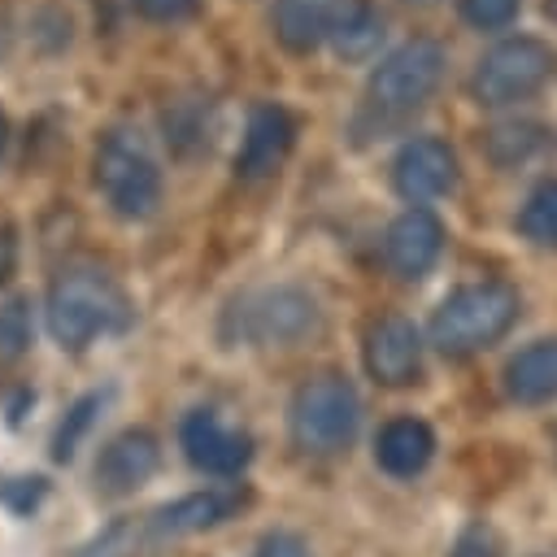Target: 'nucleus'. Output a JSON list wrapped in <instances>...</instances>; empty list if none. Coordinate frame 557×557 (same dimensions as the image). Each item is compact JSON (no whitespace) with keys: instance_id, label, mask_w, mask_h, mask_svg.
Wrapping results in <instances>:
<instances>
[{"instance_id":"obj_1","label":"nucleus","mask_w":557,"mask_h":557,"mask_svg":"<svg viewBox=\"0 0 557 557\" xmlns=\"http://www.w3.org/2000/svg\"><path fill=\"white\" fill-rule=\"evenodd\" d=\"M44 313H48L52 339L70 352L96 344L100 335H117L131 326V300L122 283L96 261H70L48 283Z\"/></svg>"},{"instance_id":"obj_2","label":"nucleus","mask_w":557,"mask_h":557,"mask_svg":"<svg viewBox=\"0 0 557 557\" xmlns=\"http://www.w3.org/2000/svg\"><path fill=\"white\" fill-rule=\"evenodd\" d=\"M440 78H444V48L435 39H405L370 70L352 131L366 135V131H383V126L409 117L413 109H422L431 100Z\"/></svg>"},{"instance_id":"obj_3","label":"nucleus","mask_w":557,"mask_h":557,"mask_svg":"<svg viewBox=\"0 0 557 557\" xmlns=\"http://www.w3.org/2000/svg\"><path fill=\"white\" fill-rule=\"evenodd\" d=\"M518 309L522 300L509 283H466L440 300L426 335L444 357H470L496 344L518 322Z\"/></svg>"},{"instance_id":"obj_4","label":"nucleus","mask_w":557,"mask_h":557,"mask_svg":"<svg viewBox=\"0 0 557 557\" xmlns=\"http://www.w3.org/2000/svg\"><path fill=\"white\" fill-rule=\"evenodd\" d=\"M96 187L104 196V205L126 218V222H139L157 209L161 200V165L148 148V139L135 131V126H113L100 135L96 144Z\"/></svg>"},{"instance_id":"obj_5","label":"nucleus","mask_w":557,"mask_h":557,"mask_svg":"<svg viewBox=\"0 0 557 557\" xmlns=\"http://www.w3.org/2000/svg\"><path fill=\"white\" fill-rule=\"evenodd\" d=\"M313 326H318V300L296 283L244 292L222 313V339L226 344H257V348L274 344L278 348V344L305 339Z\"/></svg>"},{"instance_id":"obj_6","label":"nucleus","mask_w":557,"mask_h":557,"mask_svg":"<svg viewBox=\"0 0 557 557\" xmlns=\"http://www.w3.org/2000/svg\"><path fill=\"white\" fill-rule=\"evenodd\" d=\"M287 426H292V440L300 453H313V457L344 453L361 426L357 387L339 374H318V379L300 383L287 405Z\"/></svg>"},{"instance_id":"obj_7","label":"nucleus","mask_w":557,"mask_h":557,"mask_svg":"<svg viewBox=\"0 0 557 557\" xmlns=\"http://www.w3.org/2000/svg\"><path fill=\"white\" fill-rule=\"evenodd\" d=\"M557 70V57L544 39L535 35H513L487 48L470 74V96L479 104H513L540 91Z\"/></svg>"},{"instance_id":"obj_8","label":"nucleus","mask_w":557,"mask_h":557,"mask_svg":"<svg viewBox=\"0 0 557 557\" xmlns=\"http://www.w3.org/2000/svg\"><path fill=\"white\" fill-rule=\"evenodd\" d=\"M178 444H183V457L213 479H235L252 461V435L239 426H226L218 409H191L178 422Z\"/></svg>"},{"instance_id":"obj_9","label":"nucleus","mask_w":557,"mask_h":557,"mask_svg":"<svg viewBox=\"0 0 557 557\" xmlns=\"http://www.w3.org/2000/svg\"><path fill=\"white\" fill-rule=\"evenodd\" d=\"M392 187L400 191V200H409V209L448 196L457 187V152L435 135L409 139L392 161Z\"/></svg>"},{"instance_id":"obj_10","label":"nucleus","mask_w":557,"mask_h":557,"mask_svg":"<svg viewBox=\"0 0 557 557\" xmlns=\"http://www.w3.org/2000/svg\"><path fill=\"white\" fill-rule=\"evenodd\" d=\"M296 144V117L265 100V104H252L248 109V122H244V139H239V152H235V174L239 178H265L283 165V157L292 152Z\"/></svg>"},{"instance_id":"obj_11","label":"nucleus","mask_w":557,"mask_h":557,"mask_svg":"<svg viewBox=\"0 0 557 557\" xmlns=\"http://www.w3.org/2000/svg\"><path fill=\"white\" fill-rule=\"evenodd\" d=\"M161 466V444L152 431L144 426H126L117 431L100 457H96V487L104 496H131L135 487H144Z\"/></svg>"},{"instance_id":"obj_12","label":"nucleus","mask_w":557,"mask_h":557,"mask_svg":"<svg viewBox=\"0 0 557 557\" xmlns=\"http://www.w3.org/2000/svg\"><path fill=\"white\" fill-rule=\"evenodd\" d=\"M418 366H422V335L409 318L400 313H387L370 326L366 335V370L374 383L383 387H405L418 379Z\"/></svg>"},{"instance_id":"obj_13","label":"nucleus","mask_w":557,"mask_h":557,"mask_svg":"<svg viewBox=\"0 0 557 557\" xmlns=\"http://www.w3.org/2000/svg\"><path fill=\"white\" fill-rule=\"evenodd\" d=\"M444 252V226L431 209H405L383 235V261L396 278H422Z\"/></svg>"},{"instance_id":"obj_14","label":"nucleus","mask_w":557,"mask_h":557,"mask_svg":"<svg viewBox=\"0 0 557 557\" xmlns=\"http://www.w3.org/2000/svg\"><path fill=\"white\" fill-rule=\"evenodd\" d=\"M361 0H274V39L287 52H313L335 39Z\"/></svg>"},{"instance_id":"obj_15","label":"nucleus","mask_w":557,"mask_h":557,"mask_svg":"<svg viewBox=\"0 0 557 557\" xmlns=\"http://www.w3.org/2000/svg\"><path fill=\"white\" fill-rule=\"evenodd\" d=\"M244 505H248V492L239 483L205 487V492H191V496H178V500L161 505L148 527H152V535H191V531H209V527L226 522Z\"/></svg>"},{"instance_id":"obj_16","label":"nucleus","mask_w":557,"mask_h":557,"mask_svg":"<svg viewBox=\"0 0 557 557\" xmlns=\"http://www.w3.org/2000/svg\"><path fill=\"white\" fill-rule=\"evenodd\" d=\"M435 457V431L422 418H392L379 435H374V461L392 474V479H413L426 470V461Z\"/></svg>"},{"instance_id":"obj_17","label":"nucleus","mask_w":557,"mask_h":557,"mask_svg":"<svg viewBox=\"0 0 557 557\" xmlns=\"http://www.w3.org/2000/svg\"><path fill=\"white\" fill-rule=\"evenodd\" d=\"M505 392L518 405H544L557 396V339H535L518 348L505 366Z\"/></svg>"},{"instance_id":"obj_18","label":"nucleus","mask_w":557,"mask_h":557,"mask_svg":"<svg viewBox=\"0 0 557 557\" xmlns=\"http://www.w3.org/2000/svg\"><path fill=\"white\" fill-rule=\"evenodd\" d=\"M544 144H548V131L540 122H500L483 135V152L496 165H518V161L535 157Z\"/></svg>"},{"instance_id":"obj_19","label":"nucleus","mask_w":557,"mask_h":557,"mask_svg":"<svg viewBox=\"0 0 557 557\" xmlns=\"http://www.w3.org/2000/svg\"><path fill=\"white\" fill-rule=\"evenodd\" d=\"M518 231L540 248H557V178H544L527 196V205L518 209Z\"/></svg>"},{"instance_id":"obj_20","label":"nucleus","mask_w":557,"mask_h":557,"mask_svg":"<svg viewBox=\"0 0 557 557\" xmlns=\"http://www.w3.org/2000/svg\"><path fill=\"white\" fill-rule=\"evenodd\" d=\"M104 400H109V392H87V396H78V400L65 409V418H61V426H57V435H52V457H57V461H70V457L78 453V444H83V435L91 431V422L100 418Z\"/></svg>"},{"instance_id":"obj_21","label":"nucleus","mask_w":557,"mask_h":557,"mask_svg":"<svg viewBox=\"0 0 557 557\" xmlns=\"http://www.w3.org/2000/svg\"><path fill=\"white\" fill-rule=\"evenodd\" d=\"M379 39H383V13H379L370 0H361V4L352 9V17L339 26V35H335L331 44H335V52H339V57L357 61V57H370V52L379 48Z\"/></svg>"},{"instance_id":"obj_22","label":"nucleus","mask_w":557,"mask_h":557,"mask_svg":"<svg viewBox=\"0 0 557 557\" xmlns=\"http://www.w3.org/2000/svg\"><path fill=\"white\" fill-rule=\"evenodd\" d=\"M457 9L474 30H505L518 17L522 0H461Z\"/></svg>"},{"instance_id":"obj_23","label":"nucleus","mask_w":557,"mask_h":557,"mask_svg":"<svg viewBox=\"0 0 557 557\" xmlns=\"http://www.w3.org/2000/svg\"><path fill=\"white\" fill-rule=\"evenodd\" d=\"M30 344V322H26V305L13 300L0 309V361H13L22 348Z\"/></svg>"},{"instance_id":"obj_24","label":"nucleus","mask_w":557,"mask_h":557,"mask_svg":"<svg viewBox=\"0 0 557 557\" xmlns=\"http://www.w3.org/2000/svg\"><path fill=\"white\" fill-rule=\"evenodd\" d=\"M453 557H500V544H496V535H492L483 522H474V527L461 531Z\"/></svg>"},{"instance_id":"obj_25","label":"nucleus","mask_w":557,"mask_h":557,"mask_svg":"<svg viewBox=\"0 0 557 557\" xmlns=\"http://www.w3.org/2000/svg\"><path fill=\"white\" fill-rule=\"evenodd\" d=\"M257 557H309V544L296 531H265L257 544Z\"/></svg>"},{"instance_id":"obj_26","label":"nucleus","mask_w":557,"mask_h":557,"mask_svg":"<svg viewBox=\"0 0 557 557\" xmlns=\"http://www.w3.org/2000/svg\"><path fill=\"white\" fill-rule=\"evenodd\" d=\"M135 4L152 22H178V17H187V13L200 9V0H135Z\"/></svg>"},{"instance_id":"obj_27","label":"nucleus","mask_w":557,"mask_h":557,"mask_svg":"<svg viewBox=\"0 0 557 557\" xmlns=\"http://www.w3.org/2000/svg\"><path fill=\"white\" fill-rule=\"evenodd\" d=\"M4 139H9V122H4V113H0V152H4Z\"/></svg>"},{"instance_id":"obj_28","label":"nucleus","mask_w":557,"mask_h":557,"mask_svg":"<svg viewBox=\"0 0 557 557\" xmlns=\"http://www.w3.org/2000/svg\"><path fill=\"white\" fill-rule=\"evenodd\" d=\"M405 4H435V0H405Z\"/></svg>"}]
</instances>
